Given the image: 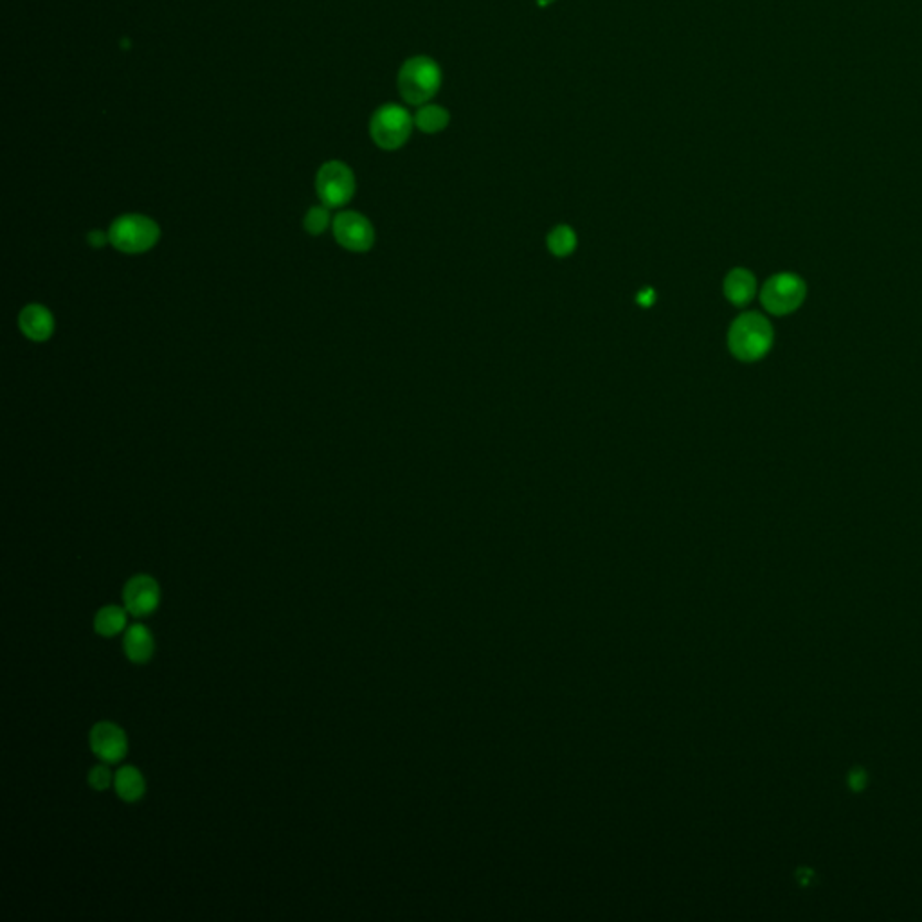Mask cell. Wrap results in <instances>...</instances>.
<instances>
[{
  "label": "cell",
  "mask_w": 922,
  "mask_h": 922,
  "mask_svg": "<svg viewBox=\"0 0 922 922\" xmlns=\"http://www.w3.org/2000/svg\"><path fill=\"white\" fill-rule=\"evenodd\" d=\"M161 238L159 226L144 215H123L111 226L109 240L124 254L150 250Z\"/></svg>",
  "instance_id": "cell-4"
},
{
  "label": "cell",
  "mask_w": 922,
  "mask_h": 922,
  "mask_svg": "<svg viewBox=\"0 0 922 922\" xmlns=\"http://www.w3.org/2000/svg\"><path fill=\"white\" fill-rule=\"evenodd\" d=\"M415 128V118L409 111L397 103H386L376 109L369 122V135L373 143L387 152L402 148Z\"/></svg>",
  "instance_id": "cell-3"
},
{
  "label": "cell",
  "mask_w": 922,
  "mask_h": 922,
  "mask_svg": "<svg viewBox=\"0 0 922 922\" xmlns=\"http://www.w3.org/2000/svg\"><path fill=\"white\" fill-rule=\"evenodd\" d=\"M757 294V280L747 269H734L725 280V296L736 307H746Z\"/></svg>",
  "instance_id": "cell-12"
},
{
  "label": "cell",
  "mask_w": 922,
  "mask_h": 922,
  "mask_svg": "<svg viewBox=\"0 0 922 922\" xmlns=\"http://www.w3.org/2000/svg\"><path fill=\"white\" fill-rule=\"evenodd\" d=\"M330 207L326 206H315V207H310V211L305 217V229H307L310 235H321L326 231V228L330 226Z\"/></svg>",
  "instance_id": "cell-17"
},
{
  "label": "cell",
  "mask_w": 922,
  "mask_h": 922,
  "mask_svg": "<svg viewBox=\"0 0 922 922\" xmlns=\"http://www.w3.org/2000/svg\"><path fill=\"white\" fill-rule=\"evenodd\" d=\"M443 81L441 67L430 57H413L402 63L398 70V92L409 105L422 107L438 94Z\"/></svg>",
  "instance_id": "cell-2"
},
{
  "label": "cell",
  "mask_w": 922,
  "mask_h": 922,
  "mask_svg": "<svg viewBox=\"0 0 922 922\" xmlns=\"http://www.w3.org/2000/svg\"><path fill=\"white\" fill-rule=\"evenodd\" d=\"M89 784L96 791H105V790L111 788V784H114V775L111 773L107 762L90 769V773H89Z\"/></svg>",
  "instance_id": "cell-18"
},
{
  "label": "cell",
  "mask_w": 922,
  "mask_h": 922,
  "mask_svg": "<svg viewBox=\"0 0 922 922\" xmlns=\"http://www.w3.org/2000/svg\"><path fill=\"white\" fill-rule=\"evenodd\" d=\"M90 749L94 755L107 764H116L122 762L128 751V738L123 732L114 723H98L90 730Z\"/></svg>",
  "instance_id": "cell-9"
},
{
  "label": "cell",
  "mask_w": 922,
  "mask_h": 922,
  "mask_svg": "<svg viewBox=\"0 0 922 922\" xmlns=\"http://www.w3.org/2000/svg\"><path fill=\"white\" fill-rule=\"evenodd\" d=\"M126 609H122L120 606H107L100 609L94 618V629L101 636H116L126 629Z\"/></svg>",
  "instance_id": "cell-15"
},
{
  "label": "cell",
  "mask_w": 922,
  "mask_h": 922,
  "mask_svg": "<svg viewBox=\"0 0 922 922\" xmlns=\"http://www.w3.org/2000/svg\"><path fill=\"white\" fill-rule=\"evenodd\" d=\"M124 609L135 618L152 615L161 602L159 582L150 575L132 577L123 589Z\"/></svg>",
  "instance_id": "cell-8"
},
{
  "label": "cell",
  "mask_w": 922,
  "mask_h": 922,
  "mask_svg": "<svg viewBox=\"0 0 922 922\" xmlns=\"http://www.w3.org/2000/svg\"><path fill=\"white\" fill-rule=\"evenodd\" d=\"M535 2H537V5H539V7H548V5L555 4L556 0H535Z\"/></svg>",
  "instance_id": "cell-20"
},
{
  "label": "cell",
  "mask_w": 922,
  "mask_h": 922,
  "mask_svg": "<svg viewBox=\"0 0 922 922\" xmlns=\"http://www.w3.org/2000/svg\"><path fill=\"white\" fill-rule=\"evenodd\" d=\"M18 324L22 334L37 343L48 341L55 332V317L44 305H27L20 312Z\"/></svg>",
  "instance_id": "cell-10"
},
{
  "label": "cell",
  "mask_w": 922,
  "mask_h": 922,
  "mask_svg": "<svg viewBox=\"0 0 922 922\" xmlns=\"http://www.w3.org/2000/svg\"><path fill=\"white\" fill-rule=\"evenodd\" d=\"M114 790L124 801H137L146 793V782L137 768L123 766L114 775Z\"/></svg>",
  "instance_id": "cell-13"
},
{
  "label": "cell",
  "mask_w": 922,
  "mask_h": 922,
  "mask_svg": "<svg viewBox=\"0 0 922 922\" xmlns=\"http://www.w3.org/2000/svg\"><path fill=\"white\" fill-rule=\"evenodd\" d=\"M87 242L92 247H103L111 240H109V235H105L103 231H92V233H89Z\"/></svg>",
  "instance_id": "cell-19"
},
{
  "label": "cell",
  "mask_w": 922,
  "mask_h": 922,
  "mask_svg": "<svg viewBox=\"0 0 922 922\" xmlns=\"http://www.w3.org/2000/svg\"><path fill=\"white\" fill-rule=\"evenodd\" d=\"M335 240L352 252H368L375 244V229L357 211H343L334 218Z\"/></svg>",
  "instance_id": "cell-7"
},
{
  "label": "cell",
  "mask_w": 922,
  "mask_h": 922,
  "mask_svg": "<svg viewBox=\"0 0 922 922\" xmlns=\"http://www.w3.org/2000/svg\"><path fill=\"white\" fill-rule=\"evenodd\" d=\"M773 326L757 312L740 313L728 332V348L742 363H755L766 357L773 346Z\"/></svg>",
  "instance_id": "cell-1"
},
{
  "label": "cell",
  "mask_w": 922,
  "mask_h": 922,
  "mask_svg": "<svg viewBox=\"0 0 922 922\" xmlns=\"http://www.w3.org/2000/svg\"><path fill=\"white\" fill-rule=\"evenodd\" d=\"M315 189L323 206L330 209L343 207L355 195V175L348 164L328 161L317 172Z\"/></svg>",
  "instance_id": "cell-6"
},
{
  "label": "cell",
  "mask_w": 922,
  "mask_h": 922,
  "mask_svg": "<svg viewBox=\"0 0 922 922\" xmlns=\"http://www.w3.org/2000/svg\"><path fill=\"white\" fill-rule=\"evenodd\" d=\"M807 296L805 281L791 272L771 276L760 292V302L769 313L788 315L799 310Z\"/></svg>",
  "instance_id": "cell-5"
},
{
  "label": "cell",
  "mask_w": 922,
  "mask_h": 922,
  "mask_svg": "<svg viewBox=\"0 0 922 922\" xmlns=\"http://www.w3.org/2000/svg\"><path fill=\"white\" fill-rule=\"evenodd\" d=\"M413 118H415V126L420 132L429 133V135L443 132L450 124V112L445 107L436 105V103H426V105L419 107V111Z\"/></svg>",
  "instance_id": "cell-14"
},
{
  "label": "cell",
  "mask_w": 922,
  "mask_h": 922,
  "mask_svg": "<svg viewBox=\"0 0 922 922\" xmlns=\"http://www.w3.org/2000/svg\"><path fill=\"white\" fill-rule=\"evenodd\" d=\"M123 649L126 658L132 663L144 665L152 660L155 651V641L150 629L143 623H133L124 632Z\"/></svg>",
  "instance_id": "cell-11"
},
{
  "label": "cell",
  "mask_w": 922,
  "mask_h": 922,
  "mask_svg": "<svg viewBox=\"0 0 922 922\" xmlns=\"http://www.w3.org/2000/svg\"><path fill=\"white\" fill-rule=\"evenodd\" d=\"M548 249L556 258H566L577 249V235L569 226H556L548 235Z\"/></svg>",
  "instance_id": "cell-16"
}]
</instances>
